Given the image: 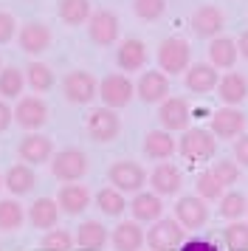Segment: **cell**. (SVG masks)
I'll return each instance as SVG.
<instances>
[{"mask_svg":"<svg viewBox=\"0 0 248 251\" xmlns=\"http://www.w3.org/2000/svg\"><path fill=\"white\" fill-rule=\"evenodd\" d=\"M246 212H248V209H246Z\"/></svg>","mask_w":248,"mask_h":251,"instance_id":"obj_48","label":"cell"},{"mask_svg":"<svg viewBox=\"0 0 248 251\" xmlns=\"http://www.w3.org/2000/svg\"><path fill=\"white\" fill-rule=\"evenodd\" d=\"M130 212H133V220H138V223H155V220H161L164 201L155 192H135V198L130 201Z\"/></svg>","mask_w":248,"mask_h":251,"instance_id":"obj_18","label":"cell"},{"mask_svg":"<svg viewBox=\"0 0 248 251\" xmlns=\"http://www.w3.org/2000/svg\"><path fill=\"white\" fill-rule=\"evenodd\" d=\"M0 189H3V178H0Z\"/></svg>","mask_w":248,"mask_h":251,"instance_id":"obj_46","label":"cell"},{"mask_svg":"<svg viewBox=\"0 0 248 251\" xmlns=\"http://www.w3.org/2000/svg\"><path fill=\"white\" fill-rule=\"evenodd\" d=\"M158 119H161V125L167 133H175V130H186L192 119V110L189 104L178 99V96H167L164 102H161V110H158Z\"/></svg>","mask_w":248,"mask_h":251,"instance_id":"obj_16","label":"cell"},{"mask_svg":"<svg viewBox=\"0 0 248 251\" xmlns=\"http://www.w3.org/2000/svg\"><path fill=\"white\" fill-rule=\"evenodd\" d=\"M34 183H37V175H34V170L28 164H14V167H9V172L3 175V186H6L14 198L28 195L34 189Z\"/></svg>","mask_w":248,"mask_h":251,"instance_id":"obj_26","label":"cell"},{"mask_svg":"<svg viewBox=\"0 0 248 251\" xmlns=\"http://www.w3.org/2000/svg\"><path fill=\"white\" fill-rule=\"evenodd\" d=\"M17 155H20L28 167H31V164H45V161L54 158V141L48 136H43V133H28V136L20 141Z\"/></svg>","mask_w":248,"mask_h":251,"instance_id":"obj_15","label":"cell"},{"mask_svg":"<svg viewBox=\"0 0 248 251\" xmlns=\"http://www.w3.org/2000/svg\"><path fill=\"white\" fill-rule=\"evenodd\" d=\"M135 96V85L124 74H107L104 79L99 82V99L104 102V107L110 110H119V107H127Z\"/></svg>","mask_w":248,"mask_h":251,"instance_id":"obj_4","label":"cell"},{"mask_svg":"<svg viewBox=\"0 0 248 251\" xmlns=\"http://www.w3.org/2000/svg\"><path fill=\"white\" fill-rule=\"evenodd\" d=\"M237 54L243 59H248V28L240 34V40H237Z\"/></svg>","mask_w":248,"mask_h":251,"instance_id":"obj_45","label":"cell"},{"mask_svg":"<svg viewBox=\"0 0 248 251\" xmlns=\"http://www.w3.org/2000/svg\"><path fill=\"white\" fill-rule=\"evenodd\" d=\"M180 251H217V246L209 243V240H186L180 246Z\"/></svg>","mask_w":248,"mask_h":251,"instance_id":"obj_43","label":"cell"},{"mask_svg":"<svg viewBox=\"0 0 248 251\" xmlns=\"http://www.w3.org/2000/svg\"><path fill=\"white\" fill-rule=\"evenodd\" d=\"M209 57H212L214 68H231L237 62V43L231 37H214L212 46H209Z\"/></svg>","mask_w":248,"mask_h":251,"instance_id":"obj_29","label":"cell"},{"mask_svg":"<svg viewBox=\"0 0 248 251\" xmlns=\"http://www.w3.org/2000/svg\"><path fill=\"white\" fill-rule=\"evenodd\" d=\"M189 25H192V34L206 40V37H217L223 31L225 25V14L217 9V6H200V9H195L189 17Z\"/></svg>","mask_w":248,"mask_h":251,"instance_id":"obj_11","label":"cell"},{"mask_svg":"<svg viewBox=\"0 0 248 251\" xmlns=\"http://www.w3.org/2000/svg\"><path fill=\"white\" fill-rule=\"evenodd\" d=\"M0 68H3V62H0Z\"/></svg>","mask_w":248,"mask_h":251,"instance_id":"obj_47","label":"cell"},{"mask_svg":"<svg viewBox=\"0 0 248 251\" xmlns=\"http://www.w3.org/2000/svg\"><path fill=\"white\" fill-rule=\"evenodd\" d=\"M217 82H220V76H217L214 65L198 62V65H189L186 68V88L192 93H212L217 88Z\"/></svg>","mask_w":248,"mask_h":251,"instance_id":"obj_24","label":"cell"},{"mask_svg":"<svg viewBox=\"0 0 248 251\" xmlns=\"http://www.w3.org/2000/svg\"><path fill=\"white\" fill-rule=\"evenodd\" d=\"M175 220L183 228H200L209 220V206L198 195H183L175 203Z\"/></svg>","mask_w":248,"mask_h":251,"instance_id":"obj_13","label":"cell"},{"mask_svg":"<svg viewBox=\"0 0 248 251\" xmlns=\"http://www.w3.org/2000/svg\"><path fill=\"white\" fill-rule=\"evenodd\" d=\"M25 88V74L17 65H6L0 68V96L3 99H17Z\"/></svg>","mask_w":248,"mask_h":251,"instance_id":"obj_32","label":"cell"},{"mask_svg":"<svg viewBox=\"0 0 248 251\" xmlns=\"http://www.w3.org/2000/svg\"><path fill=\"white\" fill-rule=\"evenodd\" d=\"M76 240L71 237V231L65 228H51L43 237V251H74Z\"/></svg>","mask_w":248,"mask_h":251,"instance_id":"obj_38","label":"cell"},{"mask_svg":"<svg viewBox=\"0 0 248 251\" xmlns=\"http://www.w3.org/2000/svg\"><path fill=\"white\" fill-rule=\"evenodd\" d=\"M96 206H99L104 215L119 217L127 209V201H124V192H119L116 186H104V189L96 192Z\"/></svg>","mask_w":248,"mask_h":251,"instance_id":"obj_34","label":"cell"},{"mask_svg":"<svg viewBox=\"0 0 248 251\" xmlns=\"http://www.w3.org/2000/svg\"><path fill=\"white\" fill-rule=\"evenodd\" d=\"M246 113L237 107H220L217 113H212V136L217 138H240L246 133Z\"/></svg>","mask_w":248,"mask_h":251,"instance_id":"obj_12","label":"cell"},{"mask_svg":"<svg viewBox=\"0 0 248 251\" xmlns=\"http://www.w3.org/2000/svg\"><path fill=\"white\" fill-rule=\"evenodd\" d=\"M212 175L217 178V181L223 183V186H228V183H237V178H240V167H237V161H217L212 167Z\"/></svg>","mask_w":248,"mask_h":251,"instance_id":"obj_40","label":"cell"},{"mask_svg":"<svg viewBox=\"0 0 248 251\" xmlns=\"http://www.w3.org/2000/svg\"><path fill=\"white\" fill-rule=\"evenodd\" d=\"M135 93L138 99L147 104H161L169 96V79L164 71H144L141 79L135 85Z\"/></svg>","mask_w":248,"mask_h":251,"instance_id":"obj_14","label":"cell"},{"mask_svg":"<svg viewBox=\"0 0 248 251\" xmlns=\"http://www.w3.org/2000/svg\"><path fill=\"white\" fill-rule=\"evenodd\" d=\"M192 48L183 37H167L158 48V65L164 74H183L189 68Z\"/></svg>","mask_w":248,"mask_h":251,"instance_id":"obj_5","label":"cell"},{"mask_svg":"<svg viewBox=\"0 0 248 251\" xmlns=\"http://www.w3.org/2000/svg\"><path fill=\"white\" fill-rule=\"evenodd\" d=\"M223 240L231 251H248V223L234 220V223L223 231Z\"/></svg>","mask_w":248,"mask_h":251,"instance_id":"obj_37","label":"cell"},{"mask_svg":"<svg viewBox=\"0 0 248 251\" xmlns=\"http://www.w3.org/2000/svg\"><path fill=\"white\" fill-rule=\"evenodd\" d=\"M119 17L107 9H99V12L90 14L88 20V37L96 43V46H113L119 40Z\"/></svg>","mask_w":248,"mask_h":251,"instance_id":"obj_9","label":"cell"},{"mask_svg":"<svg viewBox=\"0 0 248 251\" xmlns=\"http://www.w3.org/2000/svg\"><path fill=\"white\" fill-rule=\"evenodd\" d=\"M107 178L119 192H141V186L147 183V172L135 161H116L107 170Z\"/></svg>","mask_w":248,"mask_h":251,"instance_id":"obj_8","label":"cell"},{"mask_svg":"<svg viewBox=\"0 0 248 251\" xmlns=\"http://www.w3.org/2000/svg\"><path fill=\"white\" fill-rule=\"evenodd\" d=\"M144 243L149 246V251H175L183 243V226L175 217H161L144 234Z\"/></svg>","mask_w":248,"mask_h":251,"instance_id":"obj_3","label":"cell"},{"mask_svg":"<svg viewBox=\"0 0 248 251\" xmlns=\"http://www.w3.org/2000/svg\"><path fill=\"white\" fill-rule=\"evenodd\" d=\"M149 186L152 192L167 198V195H178L180 186H183V178H180V170L172 167V164H158L152 175H149Z\"/></svg>","mask_w":248,"mask_h":251,"instance_id":"obj_20","label":"cell"},{"mask_svg":"<svg viewBox=\"0 0 248 251\" xmlns=\"http://www.w3.org/2000/svg\"><path fill=\"white\" fill-rule=\"evenodd\" d=\"M14 34H17V20H14L9 12H0V46L11 43Z\"/></svg>","mask_w":248,"mask_h":251,"instance_id":"obj_41","label":"cell"},{"mask_svg":"<svg viewBox=\"0 0 248 251\" xmlns=\"http://www.w3.org/2000/svg\"><path fill=\"white\" fill-rule=\"evenodd\" d=\"M195 186H198V198H203V201H220V198H223V189H225L223 183L212 175V170L200 172Z\"/></svg>","mask_w":248,"mask_h":251,"instance_id":"obj_35","label":"cell"},{"mask_svg":"<svg viewBox=\"0 0 248 251\" xmlns=\"http://www.w3.org/2000/svg\"><path fill=\"white\" fill-rule=\"evenodd\" d=\"M14 122L23 130H40V127L48 122V104L40 99V96H23L17 102V110H14Z\"/></svg>","mask_w":248,"mask_h":251,"instance_id":"obj_10","label":"cell"},{"mask_svg":"<svg viewBox=\"0 0 248 251\" xmlns=\"http://www.w3.org/2000/svg\"><path fill=\"white\" fill-rule=\"evenodd\" d=\"M62 93L71 104H88L93 96H99V82L88 71H71L62 79Z\"/></svg>","mask_w":248,"mask_h":251,"instance_id":"obj_7","label":"cell"},{"mask_svg":"<svg viewBox=\"0 0 248 251\" xmlns=\"http://www.w3.org/2000/svg\"><path fill=\"white\" fill-rule=\"evenodd\" d=\"M56 14H59V20L68 25H82L90 20V0H59V6H56Z\"/></svg>","mask_w":248,"mask_h":251,"instance_id":"obj_30","label":"cell"},{"mask_svg":"<svg viewBox=\"0 0 248 251\" xmlns=\"http://www.w3.org/2000/svg\"><path fill=\"white\" fill-rule=\"evenodd\" d=\"M175 150H178V144H175L172 133H167V130H149L144 136V155L147 158L167 161Z\"/></svg>","mask_w":248,"mask_h":251,"instance_id":"obj_25","label":"cell"},{"mask_svg":"<svg viewBox=\"0 0 248 251\" xmlns=\"http://www.w3.org/2000/svg\"><path fill=\"white\" fill-rule=\"evenodd\" d=\"M116 62L122 71H141L147 62V46L135 37H127L116 51Z\"/></svg>","mask_w":248,"mask_h":251,"instance_id":"obj_23","label":"cell"},{"mask_svg":"<svg viewBox=\"0 0 248 251\" xmlns=\"http://www.w3.org/2000/svg\"><path fill=\"white\" fill-rule=\"evenodd\" d=\"M17 43H20V48L25 51V54L37 57V54L48 51V46H51V28H48L45 23H37V20H31V23H25V25L20 28Z\"/></svg>","mask_w":248,"mask_h":251,"instance_id":"obj_17","label":"cell"},{"mask_svg":"<svg viewBox=\"0 0 248 251\" xmlns=\"http://www.w3.org/2000/svg\"><path fill=\"white\" fill-rule=\"evenodd\" d=\"M25 74V85L31 88L34 93H45L54 88V71L48 68V65H43V62H28V68L23 71Z\"/></svg>","mask_w":248,"mask_h":251,"instance_id":"obj_31","label":"cell"},{"mask_svg":"<svg viewBox=\"0 0 248 251\" xmlns=\"http://www.w3.org/2000/svg\"><path fill=\"white\" fill-rule=\"evenodd\" d=\"M133 12L141 20H158L167 12V0H133Z\"/></svg>","mask_w":248,"mask_h":251,"instance_id":"obj_39","label":"cell"},{"mask_svg":"<svg viewBox=\"0 0 248 251\" xmlns=\"http://www.w3.org/2000/svg\"><path fill=\"white\" fill-rule=\"evenodd\" d=\"M248 209V201L243 198L240 192H228L220 198V215L225 217V220H237V217H243Z\"/></svg>","mask_w":248,"mask_h":251,"instance_id":"obj_36","label":"cell"},{"mask_svg":"<svg viewBox=\"0 0 248 251\" xmlns=\"http://www.w3.org/2000/svg\"><path fill=\"white\" fill-rule=\"evenodd\" d=\"M234 161L243 164V167H248V133H243L234 141Z\"/></svg>","mask_w":248,"mask_h":251,"instance_id":"obj_42","label":"cell"},{"mask_svg":"<svg viewBox=\"0 0 248 251\" xmlns=\"http://www.w3.org/2000/svg\"><path fill=\"white\" fill-rule=\"evenodd\" d=\"M56 206H59L65 215H82L90 206L88 186H82V183H65V186L56 192Z\"/></svg>","mask_w":248,"mask_h":251,"instance_id":"obj_19","label":"cell"},{"mask_svg":"<svg viewBox=\"0 0 248 251\" xmlns=\"http://www.w3.org/2000/svg\"><path fill=\"white\" fill-rule=\"evenodd\" d=\"M56 220H59V206H56V198H37L31 206H28V223L40 231H51L56 228Z\"/></svg>","mask_w":248,"mask_h":251,"instance_id":"obj_21","label":"cell"},{"mask_svg":"<svg viewBox=\"0 0 248 251\" xmlns=\"http://www.w3.org/2000/svg\"><path fill=\"white\" fill-rule=\"evenodd\" d=\"M23 220H25V212H23L20 201H14V198L0 201V231H17Z\"/></svg>","mask_w":248,"mask_h":251,"instance_id":"obj_33","label":"cell"},{"mask_svg":"<svg viewBox=\"0 0 248 251\" xmlns=\"http://www.w3.org/2000/svg\"><path fill=\"white\" fill-rule=\"evenodd\" d=\"M11 122H14V110L9 107L6 99H0V133H3V130H9Z\"/></svg>","mask_w":248,"mask_h":251,"instance_id":"obj_44","label":"cell"},{"mask_svg":"<svg viewBox=\"0 0 248 251\" xmlns=\"http://www.w3.org/2000/svg\"><path fill=\"white\" fill-rule=\"evenodd\" d=\"M217 96H220V102H223L225 107L240 104L248 96L246 76H243V74H225V76H220V82H217Z\"/></svg>","mask_w":248,"mask_h":251,"instance_id":"obj_27","label":"cell"},{"mask_svg":"<svg viewBox=\"0 0 248 251\" xmlns=\"http://www.w3.org/2000/svg\"><path fill=\"white\" fill-rule=\"evenodd\" d=\"M178 152L192 164L209 161L217 152V138L203 127H189V130H183V138L178 141Z\"/></svg>","mask_w":248,"mask_h":251,"instance_id":"obj_1","label":"cell"},{"mask_svg":"<svg viewBox=\"0 0 248 251\" xmlns=\"http://www.w3.org/2000/svg\"><path fill=\"white\" fill-rule=\"evenodd\" d=\"M88 155L76 147H68V150H59L54 152L51 158V172H54L56 181H65V183H76L88 175Z\"/></svg>","mask_w":248,"mask_h":251,"instance_id":"obj_2","label":"cell"},{"mask_svg":"<svg viewBox=\"0 0 248 251\" xmlns=\"http://www.w3.org/2000/svg\"><path fill=\"white\" fill-rule=\"evenodd\" d=\"M76 246L82 251H101L107 246V228L101 226L99 220H85L76 228Z\"/></svg>","mask_w":248,"mask_h":251,"instance_id":"obj_28","label":"cell"},{"mask_svg":"<svg viewBox=\"0 0 248 251\" xmlns=\"http://www.w3.org/2000/svg\"><path fill=\"white\" fill-rule=\"evenodd\" d=\"M85 130H88V136L93 138V141L107 144V141H113V138L122 133V119H119L116 110H110V107H96V110L88 113Z\"/></svg>","mask_w":248,"mask_h":251,"instance_id":"obj_6","label":"cell"},{"mask_svg":"<svg viewBox=\"0 0 248 251\" xmlns=\"http://www.w3.org/2000/svg\"><path fill=\"white\" fill-rule=\"evenodd\" d=\"M110 243L116 251H141V246H144V231L138 226V220H122L119 226L113 228Z\"/></svg>","mask_w":248,"mask_h":251,"instance_id":"obj_22","label":"cell"}]
</instances>
